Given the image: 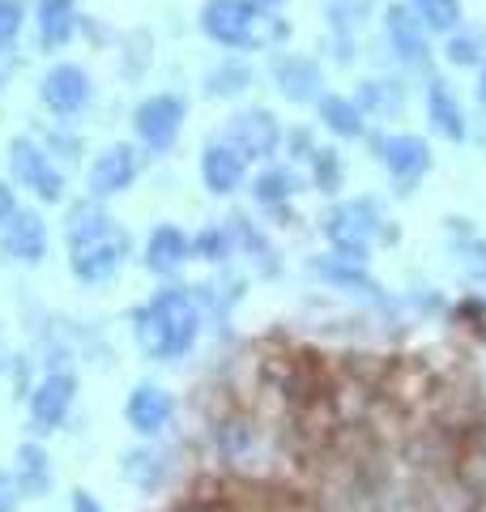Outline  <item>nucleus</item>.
I'll return each instance as SVG.
<instances>
[{
    "label": "nucleus",
    "instance_id": "bb28decb",
    "mask_svg": "<svg viewBox=\"0 0 486 512\" xmlns=\"http://www.w3.org/2000/svg\"><path fill=\"white\" fill-rule=\"evenodd\" d=\"M231 222H235V235H239V256L252 265V274H261L265 282L282 278L286 261H282V248L273 244V235L261 227V222H252L248 214H231Z\"/></svg>",
    "mask_w": 486,
    "mask_h": 512
},
{
    "label": "nucleus",
    "instance_id": "72a5a7b5",
    "mask_svg": "<svg viewBox=\"0 0 486 512\" xmlns=\"http://www.w3.org/2000/svg\"><path fill=\"white\" fill-rule=\"evenodd\" d=\"M35 0H0V47H18L22 30L30 26Z\"/></svg>",
    "mask_w": 486,
    "mask_h": 512
},
{
    "label": "nucleus",
    "instance_id": "b1692460",
    "mask_svg": "<svg viewBox=\"0 0 486 512\" xmlns=\"http://www.w3.org/2000/svg\"><path fill=\"white\" fill-rule=\"evenodd\" d=\"M256 86V69L243 52H222L201 77V94L209 103H239Z\"/></svg>",
    "mask_w": 486,
    "mask_h": 512
},
{
    "label": "nucleus",
    "instance_id": "a878e982",
    "mask_svg": "<svg viewBox=\"0 0 486 512\" xmlns=\"http://www.w3.org/2000/svg\"><path fill=\"white\" fill-rule=\"evenodd\" d=\"M13 478H18L26 500H47V495H52L56 466H52V453H47V444L39 436H30L13 448Z\"/></svg>",
    "mask_w": 486,
    "mask_h": 512
},
{
    "label": "nucleus",
    "instance_id": "a19ab883",
    "mask_svg": "<svg viewBox=\"0 0 486 512\" xmlns=\"http://www.w3.org/2000/svg\"><path fill=\"white\" fill-rule=\"evenodd\" d=\"M18 214V188H13V180H0V227Z\"/></svg>",
    "mask_w": 486,
    "mask_h": 512
},
{
    "label": "nucleus",
    "instance_id": "20e7f679",
    "mask_svg": "<svg viewBox=\"0 0 486 512\" xmlns=\"http://www.w3.org/2000/svg\"><path fill=\"white\" fill-rule=\"evenodd\" d=\"M320 235L337 256L346 261H371L380 248H393L401 239V227L384 214L380 197H354V201H333L320 214Z\"/></svg>",
    "mask_w": 486,
    "mask_h": 512
},
{
    "label": "nucleus",
    "instance_id": "4c0bfd02",
    "mask_svg": "<svg viewBox=\"0 0 486 512\" xmlns=\"http://www.w3.org/2000/svg\"><path fill=\"white\" fill-rule=\"evenodd\" d=\"M22 487H18V478H13V470H0V512H18L22 508Z\"/></svg>",
    "mask_w": 486,
    "mask_h": 512
},
{
    "label": "nucleus",
    "instance_id": "6e6552de",
    "mask_svg": "<svg viewBox=\"0 0 486 512\" xmlns=\"http://www.w3.org/2000/svg\"><path fill=\"white\" fill-rule=\"evenodd\" d=\"M39 103L52 120L73 124L94 107V77L77 60H52L39 77Z\"/></svg>",
    "mask_w": 486,
    "mask_h": 512
},
{
    "label": "nucleus",
    "instance_id": "1a4fd4ad",
    "mask_svg": "<svg viewBox=\"0 0 486 512\" xmlns=\"http://www.w3.org/2000/svg\"><path fill=\"white\" fill-rule=\"evenodd\" d=\"M77 389H81V380H77V372H69V367H47V372L30 384L26 414H30V431H35L39 440L56 436V431L73 419Z\"/></svg>",
    "mask_w": 486,
    "mask_h": 512
},
{
    "label": "nucleus",
    "instance_id": "2eb2a0df",
    "mask_svg": "<svg viewBox=\"0 0 486 512\" xmlns=\"http://www.w3.org/2000/svg\"><path fill=\"white\" fill-rule=\"evenodd\" d=\"M423 116H427L431 137H440L444 146H465V141L474 137L469 111L461 103L457 86H452L444 73H427V82H423Z\"/></svg>",
    "mask_w": 486,
    "mask_h": 512
},
{
    "label": "nucleus",
    "instance_id": "aec40b11",
    "mask_svg": "<svg viewBox=\"0 0 486 512\" xmlns=\"http://www.w3.org/2000/svg\"><path fill=\"white\" fill-rule=\"evenodd\" d=\"M81 5L77 0H35V13H30V22H35V43L43 56H60L64 47H73V39L81 35Z\"/></svg>",
    "mask_w": 486,
    "mask_h": 512
},
{
    "label": "nucleus",
    "instance_id": "c9c22d12",
    "mask_svg": "<svg viewBox=\"0 0 486 512\" xmlns=\"http://www.w3.org/2000/svg\"><path fill=\"white\" fill-rule=\"evenodd\" d=\"M282 150H286V158H290L295 167H307V158H312V154L320 150V141H316V133H312L307 124H295V128H286Z\"/></svg>",
    "mask_w": 486,
    "mask_h": 512
},
{
    "label": "nucleus",
    "instance_id": "4be33fe9",
    "mask_svg": "<svg viewBox=\"0 0 486 512\" xmlns=\"http://www.w3.org/2000/svg\"><path fill=\"white\" fill-rule=\"evenodd\" d=\"M312 278H320L324 286H333V291H346L354 299H367V303H388L384 286L367 274L363 261H346V256H312Z\"/></svg>",
    "mask_w": 486,
    "mask_h": 512
},
{
    "label": "nucleus",
    "instance_id": "393cba45",
    "mask_svg": "<svg viewBox=\"0 0 486 512\" xmlns=\"http://www.w3.org/2000/svg\"><path fill=\"white\" fill-rule=\"evenodd\" d=\"M354 99H359V107L367 111V120L393 124L405 116V107H410V86H405V77L376 73V77H363V82L354 86Z\"/></svg>",
    "mask_w": 486,
    "mask_h": 512
},
{
    "label": "nucleus",
    "instance_id": "423d86ee",
    "mask_svg": "<svg viewBox=\"0 0 486 512\" xmlns=\"http://www.w3.org/2000/svg\"><path fill=\"white\" fill-rule=\"evenodd\" d=\"M188 124V99L180 90H154L133 107V141L141 146V154H171L184 137Z\"/></svg>",
    "mask_w": 486,
    "mask_h": 512
},
{
    "label": "nucleus",
    "instance_id": "ddd939ff",
    "mask_svg": "<svg viewBox=\"0 0 486 512\" xmlns=\"http://www.w3.org/2000/svg\"><path fill=\"white\" fill-rule=\"evenodd\" d=\"M175 414H180V402L158 380H137L124 397V423L137 440H167V431L175 427Z\"/></svg>",
    "mask_w": 486,
    "mask_h": 512
},
{
    "label": "nucleus",
    "instance_id": "cd10ccee",
    "mask_svg": "<svg viewBox=\"0 0 486 512\" xmlns=\"http://www.w3.org/2000/svg\"><path fill=\"white\" fill-rule=\"evenodd\" d=\"M448 222V252L457 274L474 286H486V235L469 227V218H444Z\"/></svg>",
    "mask_w": 486,
    "mask_h": 512
},
{
    "label": "nucleus",
    "instance_id": "0eeeda50",
    "mask_svg": "<svg viewBox=\"0 0 486 512\" xmlns=\"http://www.w3.org/2000/svg\"><path fill=\"white\" fill-rule=\"evenodd\" d=\"M367 141H371V150H376V163L384 167L397 197H414L427 175L435 171L431 141L423 133H380V137H367Z\"/></svg>",
    "mask_w": 486,
    "mask_h": 512
},
{
    "label": "nucleus",
    "instance_id": "f257e3e1",
    "mask_svg": "<svg viewBox=\"0 0 486 512\" xmlns=\"http://www.w3.org/2000/svg\"><path fill=\"white\" fill-rule=\"evenodd\" d=\"M64 256H69V274L77 286H111L120 269L133 256V235L107 210V201L81 192L64 205Z\"/></svg>",
    "mask_w": 486,
    "mask_h": 512
},
{
    "label": "nucleus",
    "instance_id": "9b49d317",
    "mask_svg": "<svg viewBox=\"0 0 486 512\" xmlns=\"http://www.w3.org/2000/svg\"><path fill=\"white\" fill-rule=\"evenodd\" d=\"M380 30H384V47H388V56H393L397 69L405 73H431V35H427V26L414 18L410 5H384L380 9Z\"/></svg>",
    "mask_w": 486,
    "mask_h": 512
},
{
    "label": "nucleus",
    "instance_id": "2f4dec72",
    "mask_svg": "<svg viewBox=\"0 0 486 512\" xmlns=\"http://www.w3.org/2000/svg\"><path fill=\"white\" fill-rule=\"evenodd\" d=\"M307 188H316L320 197H342L346 188V158L337 146H320L312 158H307Z\"/></svg>",
    "mask_w": 486,
    "mask_h": 512
},
{
    "label": "nucleus",
    "instance_id": "c03bdc74",
    "mask_svg": "<svg viewBox=\"0 0 486 512\" xmlns=\"http://www.w3.org/2000/svg\"><path fill=\"white\" fill-rule=\"evenodd\" d=\"M0 367H5V359H0Z\"/></svg>",
    "mask_w": 486,
    "mask_h": 512
},
{
    "label": "nucleus",
    "instance_id": "7c9ffc66",
    "mask_svg": "<svg viewBox=\"0 0 486 512\" xmlns=\"http://www.w3.org/2000/svg\"><path fill=\"white\" fill-rule=\"evenodd\" d=\"M239 256V235H235V222L222 218V222H205L201 231H192V261H205V265H231Z\"/></svg>",
    "mask_w": 486,
    "mask_h": 512
},
{
    "label": "nucleus",
    "instance_id": "6ab92c4d",
    "mask_svg": "<svg viewBox=\"0 0 486 512\" xmlns=\"http://www.w3.org/2000/svg\"><path fill=\"white\" fill-rule=\"evenodd\" d=\"M171 470H175V453L162 440H141L137 448L120 453V478L141 495H158L167 487Z\"/></svg>",
    "mask_w": 486,
    "mask_h": 512
},
{
    "label": "nucleus",
    "instance_id": "5701e85b",
    "mask_svg": "<svg viewBox=\"0 0 486 512\" xmlns=\"http://www.w3.org/2000/svg\"><path fill=\"white\" fill-rule=\"evenodd\" d=\"M316 124H320L333 141H367V137H371L367 111L359 107V99H354V94H342V90H324V94H320V103H316Z\"/></svg>",
    "mask_w": 486,
    "mask_h": 512
},
{
    "label": "nucleus",
    "instance_id": "f3484780",
    "mask_svg": "<svg viewBox=\"0 0 486 512\" xmlns=\"http://www.w3.org/2000/svg\"><path fill=\"white\" fill-rule=\"evenodd\" d=\"M47 252H52V227H47V218L39 210L18 205V214L0 227V256L13 265L35 269L47 261Z\"/></svg>",
    "mask_w": 486,
    "mask_h": 512
},
{
    "label": "nucleus",
    "instance_id": "c85d7f7f",
    "mask_svg": "<svg viewBox=\"0 0 486 512\" xmlns=\"http://www.w3.org/2000/svg\"><path fill=\"white\" fill-rule=\"evenodd\" d=\"M380 0H320V18H324V35H346L359 39L363 30L376 22Z\"/></svg>",
    "mask_w": 486,
    "mask_h": 512
},
{
    "label": "nucleus",
    "instance_id": "f704fd0d",
    "mask_svg": "<svg viewBox=\"0 0 486 512\" xmlns=\"http://www.w3.org/2000/svg\"><path fill=\"white\" fill-rule=\"evenodd\" d=\"M39 141L47 146V154L60 158V163H77V158H81V137L64 120H56V128H43Z\"/></svg>",
    "mask_w": 486,
    "mask_h": 512
},
{
    "label": "nucleus",
    "instance_id": "412c9836",
    "mask_svg": "<svg viewBox=\"0 0 486 512\" xmlns=\"http://www.w3.org/2000/svg\"><path fill=\"white\" fill-rule=\"evenodd\" d=\"M303 188H307V175L295 163H261V171H252L248 180V197L256 210L282 214Z\"/></svg>",
    "mask_w": 486,
    "mask_h": 512
},
{
    "label": "nucleus",
    "instance_id": "4468645a",
    "mask_svg": "<svg viewBox=\"0 0 486 512\" xmlns=\"http://www.w3.org/2000/svg\"><path fill=\"white\" fill-rule=\"evenodd\" d=\"M141 146H133V141H107V146L99 150L86 163V192L99 201H111V197H124L128 188H133L141 180Z\"/></svg>",
    "mask_w": 486,
    "mask_h": 512
},
{
    "label": "nucleus",
    "instance_id": "a211bd4d",
    "mask_svg": "<svg viewBox=\"0 0 486 512\" xmlns=\"http://www.w3.org/2000/svg\"><path fill=\"white\" fill-rule=\"evenodd\" d=\"M188 261H192V235L184 227H175V222H154L141 244L145 274L158 282H175L188 269Z\"/></svg>",
    "mask_w": 486,
    "mask_h": 512
},
{
    "label": "nucleus",
    "instance_id": "79ce46f5",
    "mask_svg": "<svg viewBox=\"0 0 486 512\" xmlns=\"http://www.w3.org/2000/svg\"><path fill=\"white\" fill-rule=\"evenodd\" d=\"M474 99H478V107L486 111V64H482L478 77H474Z\"/></svg>",
    "mask_w": 486,
    "mask_h": 512
},
{
    "label": "nucleus",
    "instance_id": "f8f14e48",
    "mask_svg": "<svg viewBox=\"0 0 486 512\" xmlns=\"http://www.w3.org/2000/svg\"><path fill=\"white\" fill-rule=\"evenodd\" d=\"M222 137L231 141V146H239L248 163H273V158L282 154L286 128H282V120H278V111L256 103V107H239L235 116L226 120Z\"/></svg>",
    "mask_w": 486,
    "mask_h": 512
},
{
    "label": "nucleus",
    "instance_id": "39448f33",
    "mask_svg": "<svg viewBox=\"0 0 486 512\" xmlns=\"http://www.w3.org/2000/svg\"><path fill=\"white\" fill-rule=\"evenodd\" d=\"M9 180L13 188L30 192L39 205H69L64 167H56V158L47 154V146L35 133H18L9 141Z\"/></svg>",
    "mask_w": 486,
    "mask_h": 512
},
{
    "label": "nucleus",
    "instance_id": "37998d69",
    "mask_svg": "<svg viewBox=\"0 0 486 512\" xmlns=\"http://www.w3.org/2000/svg\"><path fill=\"white\" fill-rule=\"evenodd\" d=\"M256 5H265V9H282L286 0H256Z\"/></svg>",
    "mask_w": 486,
    "mask_h": 512
},
{
    "label": "nucleus",
    "instance_id": "ea45409f",
    "mask_svg": "<svg viewBox=\"0 0 486 512\" xmlns=\"http://www.w3.org/2000/svg\"><path fill=\"white\" fill-rule=\"evenodd\" d=\"M18 64H22V56H18V47H0V94L9 90V82H13V73H18Z\"/></svg>",
    "mask_w": 486,
    "mask_h": 512
},
{
    "label": "nucleus",
    "instance_id": "7ed1b4c3",
    "mask_svg": "<svg viewBox=\"0 0 486 512\" xmlns=\"http://www.w3.org/2000/svg\"><path fill=\"white\" fill-rule=\"evenodd\" d=\"M197 30L222 52H282L290 39V22L278 9L256 0H205L197 9Z\"/></svg>",
    "mask_w": 486,
    "mask_h": 512
},
{
    "label": "nucleus",
    "instance_id": "58836bf2",
    "mask_svg": "<svg viewBox=\"0 0 486 512\" xmlns=\"http://www.w3.org/2000/svg\"><path fill=\"white\" fill-rule=\"evenodd\" d=\"M69 512H107V504H103L94 491L73 487V495H69Z\"/></svg>",
    "mask_w": 486,
    "mask_h": 512
},
{
    "label": "nucleus",
    "instance_id": "f03ea898",
    "mask_svg": "<svg viewBox=\"0 0 486 512\" xmlns=\"http://www.w3.org/2000/svg\"><path fill=\"white\" fill-rule=\"evenodd\" d=\"M128 325H133V342L145 363H180L201 342L205 308L192 286L162 282L150 299L133 308Z\"/></svg>",
    "mask_w": 486,
    "mask_h": 512
},
{
    "label": "nucleus",
    "instance_id": "e433bc0d",
    "mask_svg": "<svg viewBox=\"0 0 486 512\" xmlns=\"http://www.w3.org/2000/svg\"><path fill=\"white\" fill-rule=\"evenodd\" d=\"M324 56H329L337 69H350L359 60V39H346V35H324Z\"/></svg>",
    "mask_w": 486,
    "mask_h": 512
},
{
    "label": "nucleus",
    "instance_id": "9d476101",
    "mask_svg": "<svg viewBox=\"0 0 486 512\" xmlns=\"http://www.w3.org/2000/svg\"><path fill=\"white\" fill-rule=\"evenodd\" d=\"M269 86L278 90V99L290 103V107H316L320 94L329 90V73H324V64L307 52H273L269 60Z\"/></svg>",
    "mask_w": 486,
    "mask_h": 512
},
{
    "label": "nucleus",
    "instance_id": "c756f323",
    "mask_svg": "<svg viewBox=\"0 0 486 512\" xmlns=\"http://www.w3.org/2000/svg\"><path fill=\"white\" fill-rule=\"evenodd\" d=\"M444 64L448 69H461V73H478L486 64V26L482 22H461L452 35H444Z\"/></svg>",
    "mask_w": 486,
    "mask_h": 512
},
{
    "label": "nucleus",
    "instance_id": "dca6fc26",
    "mask_svg": "<svg viewBox=\"0 0 486 512\" xmlns=\"http://www.w3.org/2000/svg\"><path fill=\"white\" fill-rule=\"evenodd\" d=\"M197 171H201V184L209 197H218V201H231L235 192L248 188L252 180V163L243 158L239 146H231L222 133L218 137H209L205 146H201V158H197Z\"/></svg>",
    "mask_w": 486,
    "mask_h": 512
},
{
    "label": "nucleus",
    "instance_id": "473e14b6",
    "mask_svg": "<svg viewBox=\"0 0 486 512\" xmlns=\"http://www.w3.org/2000/svg\"><path fill=\"white\" fill-rule=\"evenodd\" d=\"M405 5H410L414 18L427 26L431 39L435 35L444 39V35H452V30L465 22V5H461V0H405Z\"/></svg>",
    "mask_w": 486,
    "mask_h": 512
}]
</instances>
